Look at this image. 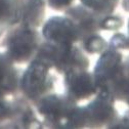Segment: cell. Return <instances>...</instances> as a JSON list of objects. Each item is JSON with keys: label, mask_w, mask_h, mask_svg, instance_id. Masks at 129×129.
<instances>
[{"label": "cell", "mask_w": 129, "mask_h": 129, "mask_svg": "<svg viewBox=\"0 0 129 129\" xmlns=\"http://www.w3.org/2000/svg\"><path fill=\"white\" fill-rule=\"evenodd\" d=\"M93 77L96 87L101 90H107L111 94L112 90H114L122 98L124 94L127 98V72L124 71L121 54L115 48L107 50L101 56L96 63Z\"/></svg>", "instance_id": "obj_1"}, {"label": "cell", "mask_w": 129, "mask_h": 129, "mask_svg": "<svg viewBox=\"0 0 129 129\" xmlns=\"http://www.w3.org/2000/svg\"><path fill=\"white\" fill-rule=\"evenodd\" d=\"M47 64H53L58 70L66 73L74 70H83L86 60L73 44L46 45L41 50V57Z\"/></svg>", "instance_id": "obj_2"}, {"label": "cell", "mask_w": 129, "mask_h": 129, "mask_svg": "<svg viewBox=\"0 0 129 129\" xmlns=\"http://www.w3.org/2000/svg\"><path fill=\"white\" fill-rule=\"evenodd\" d=\"M48 64L42 59L32 62L22 79V87L26 95L30 99H38L49 87Z\"/></svg>", "instance_id": "obj_3"}, {"label": "cell", "mask_w": 129, "mask_h": 129, "mask_svg": "<svg viewBox=\"0 0 129 129\" xmlns=\"http://www.w3.org/2000/svg\"><path fill=\"white\" fill-rule=\"evenodd\" d=\"M75 107L70 99L59 95H50L39 104L40 114L50 123L67 127V123L74 112Z\"/></svg>", "instance_id": "obj_4"}, {"label": "cell", "mask_w": 129, "mask_h": 129, "mask_svg": "<svg viewBox=\"0 0 129 129\" xmlns=\"http://www.w3.org/2000/svg\"><path fill=\"white\" fill-rule=\"evenodd\" d=\"M84 125H102L114 118L113 96L107 90H101L99 96L85 108H81Z\"/></svg>", "instance_id": "obj_5"}, {"label": "cell", "mask_w": 129, "mask_h": 129, "mask_svg": "<svg viewBox=\"0 0 129 129\" xmlns=\"http://www.w3.org/2000/svg\"><path fill=\"white\" fill-rule=\"evenodd\" d=\"M43 35L53 44L71 45L79 37V29L68 18L54 17L45 24Z\"/></svg>", "instance_id": "obj_6"}, {"label": "cell", "mask_w": 129, "mask_h": 129, "mask_svg": "<svg viewBox=\"0 0 129 129\" xmlns=\"http://www.w3.org/2000/svg\"><path fill=\"white\" fill-rule=\"evenodd\" d=\"M36 47V36L30 27L25 26L11 36L8 41L7 54L15 61L27 60Z\"/></svg>", "instance_id": "obj_7"}, {"label": "cell", "mask_w": 129, "mask_h": 129, "mask_svg": "<svg viewBox=\"0 0 129 129\" xmlns=\"http://www.w3.org/2000/svg\"><path fill=\"white\" fill-rule=\"evenodd\" d=\"M66 74L67 90L73 100H85L98 89L94 77L83 70H74Z\"/></svg>", "instance_id": "obj_8"}, {"label": "cell", "mask_w": 129, "mask_h": 129, "mask_svg": "<svg viewBox=\"0 0 129 129\" xmlns=\"http://www.w3.org/2000/svg\"><path fill=\"white\" fill-rule=\"evenodd\" d=\"M15 87V74L10 58L0 54V92L6 93Z\"/></svg>", "instance_id": "obj_9"}, {"label": "cell", "mask_w": 129, "mask_h": 129, "mask_svg": "<svg viewBox=\"0 0 129 129\" xmlns=\"http://www.w3.org/2000/svg\"><path fill=\"white\" fill-rule=\"evenodd\" d=\"M43 15V2L42 0H31L30 3L24 8L22 18L27 27L38 26Z\"/></svg>", "instance_id": "obj_10"}, {"label": "cell", "mask_w": 129, "mask_h": 129, "mask_svg": "<svg viewBox=\"0 0 129 129\" xmlns=\"http://www.w3.org/2000/svg\"><path fill=\"white\" fill-rule=\"evenodd\" d=\"M21 15L15 0H0V27L13 21Z\"/></svg>", "instance_id": "obj_11"}, {"label": "cell", "mask_w": 129, "mask_h": 129, "mask_svg": "<svg viewBox=\"0 0 129 129\" xmlns=\"http://www.w3.org/2000/svg\"><path fill=\"white\" fill-rule=\"evenodd\" d=\"M81 1L86 6L94 10H107L116 0H81Z\"/></svg>", "instance_id": "obj_12"}, {"label": "cell", "mask_w": 129, "mask_h": 129, "mask_svg": "<svg viewBox=\"0 0 129 129\" xmlns=\"http://www.w3.org/2000/svg\"><path fill=\"white\" fill-rule=\"evenodd\" d=\"M105 47H106L105 40L98 36L91 37L86 43V48L90 52H100L105 49Z\"/></svg>", "instance_id": "obj_13"}, {"label": "cell", "mask_w": 129, "mask_h": 129, "mask_svg": "<svg viewBox=\"0 0 129 129\" xmlns=\"http://www.w3.org/2000/svg\"><path fill=\"white\" fill-rule=\"evenodd\" d=\"M3 93L0 92V119L6 117L10 113V107L9 104L2 98Z\"/></svg>", "instance_id": "obj_14"}, {"label": "cell", "mask_w": 129, "mask_h": 129, "mask_svg": "<svg viewBox=\"0 0 129 129\" xmlns=\"http://www.w3.org/2000/svg\"><path fill=\"white\" fill-rule=\"evenodd\" d=\"M121 26V20L118 18H108L104 23H103V28L105 29H116Z\"/></svg>", "instance_id": "obj_15"}, {"label": "cell", "mask_w": 129, "mask_h": 129, "mask_svg": "<svg viewBox=\"0 0 129 129\" xmlns=\"http://www.w3.org/2000/svg\"><path fill=\"white\" fill-rule=\"evenodd\" d=\"M73 0H48L50 6H52L55 9H61L67 7Z\"/></svg>", "instance_id": "obj_16"}, {"label": "cell", "mask_w": 129, "mask_h": 129, "mask_svg": "<svg viewBox=\"0 0 129 129\" xmlns=\"http://www.w3.org/2000/svg\"><path fill=\"white\" fill-rule=\"evenodd\" d=\"M111 43L113 45V48H118V47L123 48L124 44L127 45V39H125V37L123 35H116L114 38L112 39Z\"/></svg>", "instance_id": "obj_17"}]
</instances>
